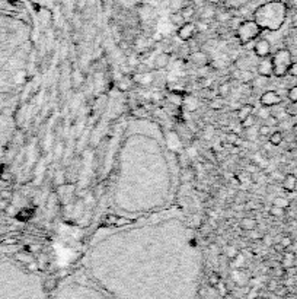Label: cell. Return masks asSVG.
Segmentation results:
<instances>
[{
    "label": "cell",
    "mask_w": 297,
    "mask_h": 299,
    "mask_svg": "<svg viewBox=\"0 0 297 299\" xmlns=\"http://www.w3.org/2000/svg\"><path fill=\"white\" fill-rule=\"evenodd\" d=\"M50 293L48 299H115L98 284L88 282H75L63 289L56 286Z\"/></svg>",
    "instance_id": "1"
},
{
    "label": "cell",
    "mask_w": 297,
    "mask_h": 299,
    "mask_svg": "<svg viewBox=\"0 0 297 299\" xmlns=\"http://www.w3.org/2000/svg\"><path fill=\"white\" fill-rule=\"evenodd\" d=\"M287 15V6L281 0L264 3L258 6L253 12V21L261 27V30L277 31L282 27Z\"/></svg>",
    "instance_id": "2"
},
{
    "label": "cell",
    "mask_w": 297,
    "mask_h": 299,
    "mask_svg": "<svg viewBox=\"0 0 297 299\" xmlns=\"http://www.w3.org/2000/svg\"><path fill=\"white\" fill-rule=\"evenodd\" d=\"M272 60V67H274V76L277 78H284L288 75V69L293 65V56L288 49H280L274 53L271 57Z\"/></svg>",
    "instance_id": "3"
},
{
    "label": "cell",
    "mask_w": 297,
    "mask_h": 299,
    "mask_svg": "<svg viewBox=\"0 0 297 299\" xmlns=\"http://www.w3.org/2000/svg\"><path fill=\"white\" fill-rule=\"evenodd\" d=\"M261 27L255 22V21H243L242 25L236 30L237 38L240 40L242 44H246L249 41H253L256 37H259L261 34Z\"/></svg>",
    "instance_id": "4"
},
{
    "label": "cell",
    "mask_w": 297,
    "mask_h": 299,
    "mask_svg": "<svg viewBox=\"0 0 297 299\" xmlns=\"http://www.w3.org/2000/svg\"><path fill=\"white\" fill-rule=\"evenodd\" d=\"M259 102H261L262 107L271 108V107L280 105V104L282 102V98H281V95H280L278 92H275V91H266V92H264V94L261 95Z\"/></svg>",
    "instance_id": "5"
},
{
    "label": "cell",
    "mask_w": 297,
    "mask_h": 299,
    "mask_svg": "<svg viewBox=\"0 0 297 299\" xmlns=\"http://www.w3.org/2000/svg\"><path fill=\"white\" fill-rule=\"evenodd\" d=\"M256 72H258L259 76H264V78H271V76H274L272 60H271L269 56L259 59V62H258V65H256Z\"/></svg>",
    "instance_id": "6"
},
{
    "label": "cell",
    "mask_w": 297,
    "mask_h": 299,
    "mask_svg": "<svg viewBox=\"0 0 297 299\" xmlns=\"http://www.w3.org/2000/svg\"><path fill=\"white\" fill-rule=\"evenodd\" d=\"M253 53H255V56L259 57V59L269 56V54H271V44H269V41L265 40V38H261V40L255 41Z\"/></svg>",
    "instance_id": "7"
},
{
    "label": "cell",
    "mask_w": 297,
    "mask_h": 299,
    "mask_svg": "<svg viewBox=\"0 0 297 299\" xmlns=\"http://www.w3.org/2000/svg\"><path fill=\"white\" fill-rule=\"evenodd\" d=\"M197 33V28H195V24L194 22H185L184 25H181L178 28V37L182 40V41H188L191 40Z\"/></svg>",
    "instance_id": "8"
},
{
    "label": "cell",
    "mask_w": 297,
    "mask_h": 299,
    "mask_svg": "<svg viewBox=\"0 0 297 299\" xmlns=\"http://www.w3.org/2000/svg\"><path fill=\"white\" fill-rule=\"evenodd\" d=\"M281 185H282V188H284L285 191H288V193L294 191L296 187H297V178H296V175H294V174H287V175H284V178H282V181H281Z\"/></svg>",
    "instance_id": "9"
},
{
    "label": "cell",
    "mask_w": 297,
    "mask_h": 299,
    "mask_svg": "<svg viewBox=\"0 0 297 299\" xmlns=\"http://www.w3.org/2000/svg\"><path fill=\"white\" fill-rule=\"evenodd\" d=\"M169 62H171V59H169V56H168L166 53H159V54L155 57V60H153V67H155L156 70H162V69L168 67Z\"/></svg>",
    "instance_id": "10"
},
{
    "label": "cell",
    "mask_w": 297,
    "mask_h": 299,
    "mask_svg": "<svg viewBox=\"0 0 297 299\" xmlns=\"http://www.w3.org/2000/svg\"><path fill=\"white\" fill-rule=\"evenodd\" d=\"M250 114H253V105H252V104H243V105H240V108L237 110V118H239V121H243V120L248 118Z\"/></svg>",
    "instance_id": "11"
},
{
    "label": "cell",
    "mask_w": 297,
    "mask_h": 299,
    "mask_svg": "<svg viewBox=\"0 0 297 299\" xmlns=\"http://www.w3.org/2000/svg\"><path fill=\"white\" fill-rule=\"evenodd\" d=\"M191 59H192V62H194L197 66H207V63H208V57H207V54H205L204 51H195V53H192V54H191Z\"/></svg>",
    "instance_id": "12"
},
{
    "label": "cell",
    "mask_w": 297,
    "mask_h": 299,
    "mask_svg": "<svg viewBox=\"0 0 297 299\" xmlns=\"http://www.w3.org/2000/svg\"><path fill=\"white\" fill-rule=\"evenodd\" d=\"M134 81L140 85H150L153 82V73L152 72H144V73H137L134 76Z\"/></svg>",
    "instance_id": "13"
},
{
    "label": "cell",
    "mask_w": 297,
    "mask_h": 299,
    "mask_svg": "<svg viewBox=\"0 0 297 299\" xmlns=\"http://www.w3.org/2000/svg\"><path fill=\"white\" fill-rule=\"evenodd\" d=\"M240 228L243 229V231H253V229H256V226H258V222H256V219H253V217H243L242 220H240Z\"/></svg>",
    "instance_id": "14"
},
{
    "label": "cell",
    "mask_w": 297,
    "mask_h": 299,
    "mask_svg": "<svg viewBox=\"0 0 297 299\" xmlns=\"http://www.w3.org/2000/svg\"><path fill=\"white\" fill-rule=\"evenodd\" d=\"M249 3V0H224V5L229 9H240L243 6H246Z\"/></svg>",
    "instance_id": "15"
},
{
    "label": "cell",
    "mask_w": 297,
    "mask_h": 299,
    "mask_svg": "<svg viewBox=\"0 0 297 299\" xmlns=\"http://www.w3.org/2000/svg\"><path fill=\"white\" fill-rule=\"evenodd\" d=\"M182 105H184V108H185L187 111H194V110L198 108L200 104H198V100H195L194 97H187V98H184Z\"/></svg>",
    "instance_id": "16"
},
{
    "label": "cell",
    "mask_w": 297,
    "mask_h": 299,
    "mask_svg": "<svg viewBox=\"0 0 297 299\" xmlns=\"http://www.w3.org/2000/svg\"><path fill=\"white\" fill-rule=\"evenodd\" d=\"M268 140H269V143L272 145V146H280L281 143H282V140H284V134L281 133V132H272L271 134H269V137H268Z\"/></svg>",
    "instance_id": "17"
},
{
    "label": "cell",
    "mask_w": 297,
    "mask_h": 299,
    "mask_svg": "<svg viewBox=\"0 0 297 299\" xmlns=\"http://www.w3.org/2000/svg\"><path fill=\"white\" fill-rule=\"evenodd\" d=\"M272 204L274 206H278V207H282V209H288L290 207V204H291V201H290V199L288 197H284V196H277L274 200H272Z\"/></svg>",
    "instance_id": "18"
},
{
    "label": "cell",
    "mask_w": 297,
    "mask_h": 299,
    "mask_svg": "<svg viewBox=\"0 0 297 299\" xmlns=\"http://www.w3.org/2000/svg\"><path fill=\"white\" fill-rule=\"evenodd\" d=\"M83 82H85V76H83V73H82L80 70L75 69L73 73H72V83H73V86L78 88V86H80Z\"/></svg>",
    "instance_id": "19"
},
{
    "label": "cell",
    "mask_w": 297,
    "mask_h": 299,
    "mask_svg": "<svg viewBox=\"0 0 297 299\" xmlns=\"http://www.w3.org/2000/svg\"><path fill=\"white\" fill-rule=\"evenodd\" d=\"M169 6L173 12H181L184 8H187V0H171Z\"/></svg>",
    "instance_id": "20"
},
{
    "label": "cell",
    "mask_w": 297,
    "mask_h": 299,
    "mask_svg": "<svg viewBox=\"0 0 297 299\" xmlns=\"http://www.w3.org/2000/svg\"><path fill=\"white\" fill-rule=\"evenodd\" d=\"M171 24H172V25H178V27H181V25L185 24V18L182 17L181 12H173V14L171 15Z\"/></svg>",
    "instance_id": "21"
},
{
    "label": "cell",
    "mask_w": 297,
    "mask_h": 299,
    "mask_svg": "<svg viewBox=\"0 0 297 299\" xmlns=\"http://www.w3.org/2000/svg\"><path fill=\"white\" fill-rule=\"evenodd\" d=\"M134 47L136 50H146L149 47V40L146 37H139L134 41Z\"/></svg>",
    "instance_id": "22"
},
{
    "label": "cell",
    "mask_w": 297,
    "mask_h": 299,
    "mask_svg": "<svg viewBox=\"0 0 297 299\" xmlns=\"http://www.w3.org/2000/svg\"><path fill=\"white\" fill-rule=\"evenodd\" d=\"M216 17V11L213 9V8H204L203 9V12H201V19L203 21H210V19H213Z\"/></svg>",
    "instance_id": "23"
},
{
    "label": "cell",
    "mask_w": 297,
    "mask_h": 299,
    "mask_svg": "<svg viewBox=\"0 0 297 299\" xmlns=\"http://www.w3.org/2000/svg\"><path fill=\"white\" fill-rule=\"evenodd\" d=\"M117 86H118V89H121V91H127V89H130V88H131V79H130V78L123 76V78L118 81Z\"/></svg>",
    "instance_id": "24"
},
{
    "label": "cell",
    "mask_w": 297,
    "mask_h": 299,
    "mask_svg": "<svg viewBox=\"0 0 297 299\" xmlns=\"http://www.w3.org/2000/svg\"><path fill=\"white\" fill-rule=\"evenodd\" d=\"M269 215L271 216H274V217H282L284 215H285V209H282V207H278V206H271L269 207Z\"/></svg>",
    "instance_id": "25"
},
{
    "label": "cell",
    "mask_w": 297,
    "mask_h": 299,
    "mask_svg": "<svg viewBox=\"0 0 297 299\" xmlns=\"http://www.w3.org/2000/svg\"><path fill=\"white\" fill-rule=\"evenodd\" d=\"M117 222H118V216H115V215H107V216L104 217V220H102V225H104V226H114V225H117Z\"/></svg>",
    "instance_id": "26"
},
{
    "label": "cell",
    "mask_w": 297,
    "mask_h": 299,
    "mask_svg": "<svg viewBox=\"0 0 297 299\" xmlns=\"http://www.w3.org/2000/svg\"><path fill=\"white\" fill-rule=\"evenodd\" d=\"M288 117H296L297 116V102H288V105L284 108Z\"/></svg>",
    "instance_id": "27"
},
{
    "label": "cell",
    "mask_w": 297,
    "mask_h": 299,
    "mask_svg": "<svg viewBox=\"0 0 297 299\" xmlns=\"http://www.w3.org/2000/svg\"><path fill=\"white\" fill-rule=\"evenodd\" d=\"M294 263V254L293 252H285L282 257V266L284 267H291Z\"/></svg>",
    "instance_id": "28"
},
{
    "label": "cell",
    "mask_w": 297,
    "mask_h": 299,
    "mask_svg": "<svg viewBox=\"0 0 297 299\" xmlns=\"http://www.w3.org/2000/svg\"><path fill=\"white\" fill-rule=\"evenodd\" d=\"M216 18H217V21H220V22H229V21L232 19V15H230L229 11H223V12L216 14Z\"/></svg>",
    "instance_id": "29"
},
{
    "label": "cell",
    "mask_w": 297,
    "mask_h": 299,
    "mask_svg": "<svg viewBox=\"0 0 297 299\" xmlns=\"http://www.w3.org/2000/svg\"><path fill=\"white\" fill-rule=\"evenodd\" d=\"M229 91H230V83L229 82H224L219 86V95L221 98H224L226 95H229Z\"/></svg>",
    "instance_id": "30"
},
{
    "label": "cell",
    "mask_w": 297,
    "mask_h": 299,
    "mask_svg": "<svg viewBox=\"0 0 297 299\" xmlns=\"http://www.w3.org/2000/svg\"><path fill=\"white\" fill-rule=\"evenodd\" d=\"M287 98H288L291 102H297V85L291 86V88L287 91Z\"/></svg>",
    "instance_id": "31"
},
{
    "label": "cell",
    "mask_w": 297,
    "mask_h": 299,
    "mask_svg": "<svg viewBox=\"0 0 297 299\" xmlns=\"http://www.w3.org/2000/svg\"><path fill=\"white\" fill-rule=\"evenodd\" d=\"M271 134V127L269 126H266V124H262V126H259V129H258V136H261V137H266V136H269Z\"/></svg>",
    "instance_id": "32"
},
{
    "label": "cell",
    "mask_w": 297,
    "mask_h": 299,
    "mask_svg": "<svg viewBox=\"0 0 297 299\" xmlns=\"http://www.w3.org/2000/svg\"><path fill=\"white\" fill-rule=\"evenodd\" d=\"M278 118L277 117H274L272 114L271 116H268L265 120H264V124H266V126H269V127H275V126H278Z\"/></svg>",
    "instance_id": "33"
},
{
    "label": "cell",
    "mask_w": 297,
    "mask_h": 299,
    "mask_svg": "<svg viewBox=\"0 0 297 299\" xmlns=\"http://www.w3.org/2000/svg\"><path fill=\"white\" fill-rule=\"evenodd\" d=\"M268 116H271V108H268V107H261V108L258 110V117H259V118L265 120Z\"/></svg>",
    "instance_id": "34"
},
{
    "label": "cell",
    "mask_w": 297,
    "mask_h": 299,
    "mask_svg": "<svg viewBox=\"0 0 297 299\" xmlns=\"http://www.w3.org/2000/svg\"><path fill=\"white\" fill-rule=\"evenodd\" d=\"M240 123H242V127H243V129H249V127H252L253 123H255V117H253V114H250L248 118H245V120L240 121Z\"/></svg>",
    "instance_id": "35"
},
{
    "label": "cell",
    "mask_w": 297,
    "mask_h": 299,
    "mask_svg": "<svg viewBox=\"0 0 297 299\" xmlns=\"http://www.w3.org/2000/svg\"><path fill=\"white\" fill-rule=\"evenodd\" d=\"M181 14H182V17L185 18V21H189V19H191V17L194 15V9H192V8H189V6H187V8H184V9L181 11Z\"/></svg>",
    "instance_id": "36"
},
{
    "label": "cell",
    "mask_w": 297,
    "mask_h": 299,
    "mask_svg": "<svg viewBox=\"0 0 297 299\" xmlns=\"http://www.w3.org/2000/svg\"><path fill=\"white\" fill-rule=\"evenodd\" d=\"M226 254H227L230 258H236V257H237V254H239V251H237V248H236V247L229 245V247H226Z\"/></svg>",
    "instance_id": "37"
},
{
    "label": "cell",
    "mask_w": 297,
    "mask_h": 299,
    "mask_svg": "<svg viewBox=\"0 0 297 299\" xmlns=\"http://www.w3.org/2000/svg\"><path fill=\"white\" fill-rule=\"evenodd\" d=\"M291 242H293V241H291V238H290V236H282V238H281V241H280V244H281L284 248H288V247L291 245Z\"/></svg>",
    "instance_id": "38"
},
{
    "label": "cell",
    "mask_w": 297,
    "mask_h": 299,
    "mask_svg": "<svg viewBox=\"0 0 297 299\" xmlns=\"http://www.w3.org/2000/svg\"><path fill=\"white\" fill-rule=\"evenodd\" d=\"M288 75H290L291 78H296V79H297V63H293V65L290 66Z\"/></svg>",
    "instance_id": "39"
},
{
    "label": "cell",
    "mask_w": 297,
    "mask_h": 299,
    "mask_svg": "<svg viewBox=\"0 0 297 299\" xmlns=\"http://www.w3.org/2000/svg\"><path fill=\"white\" fill-rule=\"evenodd\" d=\"M224 105V102H223V100H214L211 104H210V107L211 108H214V110H217V108H221Z\"/></svg>",
    "instance_id": "40"
},
{
    "label": "cell",
    "mask_w": 297,
    "mask_h": 299,
    "mask_svg": "<svg viewBox=\"0 0 297 299\" xmlns=\"http://www.w3.org/2000/svg\"><path fill=\"white\" fill-rule=\"evenodd\" d=\"M213 66H214L216 69H224V67H226V63H224L223 60H214V62H213Z\"/></svg>",
    "instance_id": "41"
},
{
    "label": "cell",
    "mask_w": 297,
    "mask_h": 299,
    "mask_svg": "<svg viewBox=\"0 0 297 299\" xmlns=\"http://www.w3.org/2000/svg\"><path fill=\"white\" fill-rule=\"evenodd\" d=\"M291 25H293L294 28H297V8H296L294 12H293V17H291Z\"/></svg>",
    "instance_id": "42"
},
{
    "label": "cell",
    "mask_w": 297,
    "mask_h": 299,
    "mask_svg": "<svg viewBox=\"0 0 297 299\" xmlns=\"http://www.w3.org/2000/svg\"><path fill=\"white\" fill-rule=\"evenodd\" d=\"M201 225H203V219H201V216L197 215V216L194 217V226H195V228H200Z\"/></svg>",
    "instance_id": "43"
},
{
    "label": "cell",
    "mask_w": 297,
    "mask_h": 299,
    "mask_svg": "<svg viewBox=\"0 0 297 299\" xmlns=\"http://www.w3.org/2000/svg\"><path fill=\"white\" fill-rule=\"evenodd\" d=\"M56 153H57V158H60L63 155V143H59L57 148H56Z\"/></svg>",
    "instance_id": "44"
},
{
    "label": "cell",
    "mask_w": 297,
    "mask_h": 299,
    "mask_svg": "<svg viewBox=\"0 0 297 299\" xmlns=\"http://www.w3.org/2000/svg\"><path fill=\"white\" fill-rule=\"evenodd\" d=\"M264 241H265V244H268V245H269L272 239H271V236H269V235H265V238H264Z\"/></svg>",
    "instance_id": "45"
},
{
    "label": "cell",
    "mask_w": 297,
    "mask_h": 299,
    "mask_svg": "<svg viewBox=\"0 0 297 299\" xmlns=\"http://www.w3.org/2000/svg\"><path fill=\"white\" fill-rule=\"evenodd\" d=\"M293 134L297 137V124H294V126H293Z\"/></svg>",
    "instance_id": "46"
}]
</instances>
